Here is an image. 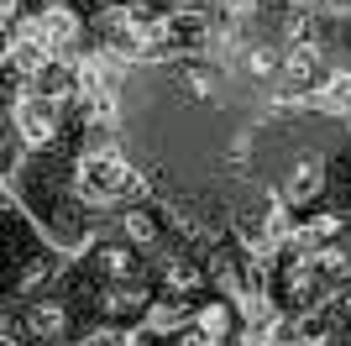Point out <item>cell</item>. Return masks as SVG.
<instances>
[{
  "label": "cell",
  "instance_id": "8fae6325",
  "mask_svg": "<svg viewBox=\"0 0 351 346\" xmlns=\"http://www.w3.org/2000/svg\"><path fill=\"white\" fill-rule=\"evenodd\" d=\"M231 299H236V315L247 320V325H273V320H278V310H273V299H267L263 288H247V284H241Z\"/></svg>",
  "mask_w": 351,
  "mask_h": 346
},
{
  "label": "cell",
  "instance_id": "5b68a950",
  "mask_svg": "<svg viewBox=\"0 0 351 346\" xmlns=\"http://www.w3.org/2000/svg\"><path fill=\"white\" fill-rule=\"evenodd\" d=\"M283 84H293L299 95H315V84H320L325 73V58H320V47H283Z\"/></svg>",
  "mask_w": 351,
  "mask_h": 346
},
{
  "label": "cell",
  "instance_id": "6da1fadb",
  "mask_svg": "<svg viewBox=\"0 0 351 346\" xmlns=\"http://www.w3.org/2000/svg\"><path fill=\"white\" fill-rule=\"evenodd\" d=\"M69 184H73V194H79V200H89V205H126V200H136V194L147 189L142 173L121 158L116 147L79 152V158H73Z\"/></svg>",
  "mask_w": 351,
  "mask_h": 346
},
{
  "label": "cell",
  "instance_id": "8992f818",
  "mask_svg": "<svg viewBox=\"0 0 351 346\" xmlns=\"http://www.w3.org/2000/svg\"><path fill=\"white\" fill-rule=\"evenodd\" d=\"M63 331H69V310H63V304H53V299L32 304L27 315H21V336H27V341H37V346H53Z\"/></svg>",
  "mask_w": 351,
  "mask_h": 346
},
{
  "label": "cell",
  "instance_id": "9a60e30c",
  "mask_svg": "<svg viewBox=\"0 0 351 346\" xmlns=\"http://www.w3.org/2000/svg\"><path fill=\"white\" fill-rule=\"evenodd\" d=\"M79 346H132V331H121V325H95V331L79 336Z\"/></svg>",
  "mask_w": 351,
  "mask_h": 346
},
{
  "label": "cell",
  "instance_id": "ffe728a7",
  "mask_svg": "<svg viewBox=\"0 0 351 346\" xmlns=\"http://www.w3.org/2000/svg\"><path fill=\"white\" fill-rule=\"evenodd\" d=\"M21 21V0H0V32Z\"/></svg>",
  "mask_w": 351,
  "mask_h": 346
},
{
  "label": "cell",
  "instance_id": "603a6c76",
  "mask_svg": "<svg viewBox=\"0 0 351 346\" xmlns=\"http://www.w3.org/2000/svg\"><path fill=\"white\" fill-rule=\"evenodd\" d=\"M0 37H5V32H0Z\"/></svg>",
  "mask_w": 351,
  "mask_h": 346
},
{
  "label": "cell",
  "instance_id": "52a82bcc",
  "mask_svg": "<svg viewBox=\"0 0 351 346\" xmlns=\"http://www.w3.org/2000/svg\"><path fill=\"white\" fill-rule=\"evenodd\" d=\"M325 189V163L315 158V152H304V158H293L289 178H283V200L289 205H309L315 194Z\"/></svg>",
  "mask_w": 351,
  "mask_h": 346
},
{
  "label": "cell",
  "instance_id": "4fadbf2b",
  "mask_svg": "<svg viewBox=\"0 0 351 346\" xmlns=\"http://www.w3.org/2000/svg\"><path fill=\"white\" fill-rule=\"evenodd\" d=\"M147 304V294H142V284H126V278H116V284L105 288V310H142Z\"/></svg>",
  "mask_w": 351,
  "mask_h": 346
},
{
  "label": "cell",
  "instance_id": "44dd1931",
  "mask_svg": "<svg viewBox=\"0 0 351 346\" xmlns=\"http://www.w3.org/2000/svg\"><path fill=\"white\" fill-rule=\"evenodd\" d=\"M325 11H351V0H320Z\"/></svg>",
  "mask_w": 351,
  "mask_h": 346
},
{
  "label": "cell",
  "instance_id": "e0dca14e",
  "mask_svg": "<svg viewBox=\"0 0 351 346\" xmlns=\"http://www.w3.org/2000/svg\"><path fill=\"white\" fill-rule=\"evenodd\" d=\"M126 236H132V242H152V236H158V226H152L142 210H126Z\"/></svg>",
  "mask_w": 351,
  "mask_h": 346
},
{
  "label": "cell",
  "instance_id": "7402d4cb",
  "mask_svg": "<svg viewBox=\"0 0 351 346\" xmlns=\"http://www.w3.org/2000/svg\"><path fill=\"white\" fill-rule=\"evenodd\" d=\"M346 121H351V115H346ZM346 137H351V126H346Z\"/></svg>",
  "mask_w": 351,
  "mask_h": 346
},
{
  "label": "cell",
  "instance_id": "ba28073f",
  "mask_svg": "<svg viewBox=\"0 0 351 346\" xmlns=\"http://www.w3.org/2000/svg\"><path fill=\"white\" fill-rule=\"evenodd\" d=\"M79 115H84V126L95 131H116L121 126V89H89V95H79Z\"/></svg>",
  "mask_w": 351,
  "mask_h": 346
},
{
  "label": "cell",
  "instance_id": "9c48e42d",
  "mask_svg": "<svg viewBox=\"0 0 351 346\" xmlns=\"http://www.w3.org/2000/svg\"><path fill=\"white\" fill-rule=\"evenodd\" d=\"M309 105L325 111V115H351V69H330L320 84H315Z\"/></svg>",
  "mask_w": 351,
  "mask_h": 346
},
{
  "label": "cell",
  "instance_id": "3957f363",
  "mask_svg": "<svg viewBox=\"0 0 351 346\" xmlns=\"http://www.w3.org/2000/svg\"><path fill=\"white\" fill-rule=\"evenodd\" d=\"M210 37H215V21L199 5H173V11L158 16V43L162 53H205Z\"/></svg>",
  "mask_w": 351,
  "mask_h": 346
},
{
  "label": "cell",
  "instance_id": "2e32d148",
  "mask_svg": "<svg viewBox=\"0 0 351 346\" xmlns=\"http://www.w3.org/2000/svg\"><path fill=\"white\" fill-rule=\"evenodd\" d=\"M132 246H105V273H110V278H126V273H132Z\"/></svg>",
  "mask_w": 351,
  "mask_h": 346
},
{
  "label": "cell",
  "instance_id": "7c38bea8",
  "mask_svg": "<svg viewBox=\"0 0 351 346\" xmlns=\"http://www.w3.org/2000/svg\"><path fill=\"white\" fill-rule=\"evenodd\" d=\"M189 325H199V331L210 336V341H220V336L231 331V304H220V299H210V304H199L189 315Z\"/></svg>",
  "mask_w": 351,
  "mask_h": 346
},
{
  "label": "cell",
  "instance_id": "5bb4252c",
  "mask_svg": "<svg viewBox=\"0 0 351 346\" xmlns=\"http://www.w3.org/2000/svg\"><path fill=\"white\" fill-rule=\"evenodd\" d=\"M162 273H168L173 288H199V278H205L194 262H184V257H168V262H162Z\"/></svg>",
  "mask_w": 351,
  "mask_h": 346
},
{
  "label": "cell",
  "instance_id": "30bf717a",
  "mask_svg": "<svg viewBox=\"0 0 351 346\" xmlns=\"http://www.w3.org/2000/svg\"><path fill=\"white\" fill-rule=\"evenodd\" d=\"M184 325H189V304H178V299L147 304V336H168V331H184Z\"/></svg>",
  "mask_w": 351,
  "mask_h": 346
},
{
  "label": "cell",
  "instance_id": "ac0fdd59",
  "mask_svg": "<svg viewBox=\"0 0 351 346\" xmlns=\"http://www.w3.org/2000/svg\"><path fill=\"white\" fill-rule=\"evenodd\" d=\"M215 5L231 16V21H247V16H257V5H263V0H215Z\"/></svg>",
  "mask_w": 351,
  "mask_h": 346
},
{
  "label": "cell",
  "instance_id": "7a4b0ae2",
  "mask_svg": "<svg viewBox=\"0 0 351 346\" xmlns=\"http://www.w3.org/2000/svg\"><path fill=\"white\" fill-rule=\"evenodd\" d=\"M11 131H16V142L27 147V152H43V147L58 142V131H63V111L53 100H43V95H16L11 100Z\"/></svg>",
  "mask_w": 351,
  "mask_h": 346
},
{
  "label": "cell",
  "instance_id": "277c9868",
  "mask_svg": "<svg viewBox=\"0 0 351 346\" xmlns=\"http://www.w3.org/2000/svg\"><path fill=\"white\" fill-rule=\"evenodd\" d=\"M32 21H37V37H43L47 58H79L84 21H79V11H73V5H43Z\"/></svg>",
  "mask_w": 351,
  "mask_h": 346
},
{
  "label": "cell",
  "instance_id": "d6986e66",
  "mask_svg": "<svg viewBox=\"0 0 351 346\" xmlns=\"http://www.w3.org/2000/svg\"><path fill=\"white\" fill-rule=\"evenodd\" d=\"M178 346H215V341H210L199 325H184V331H178Z\"/></svg>",
  "mask_w": 351,
  "mask_h": 346
}]
</instances>
